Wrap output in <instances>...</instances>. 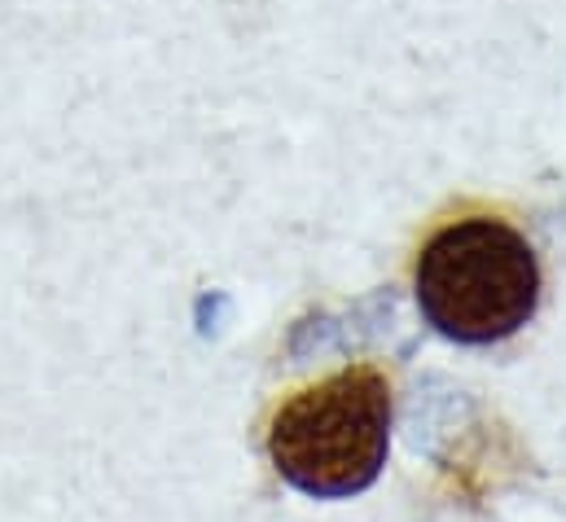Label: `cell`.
I'll use <instances>...</instances> for the list:
<instances>
[{"label":"cell","instance_id":"1","mask_svg":"<svg viewBox=\"0 0 566 522\" xmlns=\"http://www.w3.org/2000/svg\"><path fill=\"white\" fill-rule=\"evenodd\" d=\"M413 285L426 325L465 347L514 338L541 307L532 242L488 216L443 225L418 255Z\"/></svg>","mask_w":566,"mask_h":522},{"label":"cell","instance_id":"2","mask_svg":"<svg viewBox=\"0 0 566 522\" xmlns=\"http://www.w3.org/2000/svg\"><path fill=\"white\" fill-rule=\"evenodd\" d=\"M391 417V383L382 369H343L277 408L269 430L273 470L316 501L356 497L374 488L387 466Z\"/></svg>","mask_w":566,"mask_h":522}]
</instances>
